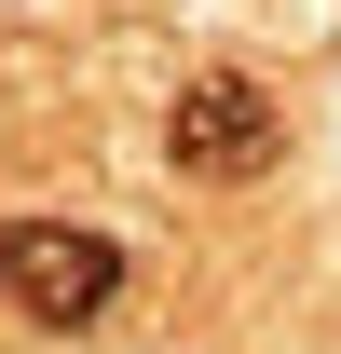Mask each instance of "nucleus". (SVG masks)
Here are the masks:
<instances>
[{
	"mask_svg": "<svg viewBox=\"0 0 341 354\" xmlns=\"http://www.w3.org/2000/svg\"><path fill=\"white\" fill-rule=\"evenodd\" d=\"M0 300L28 327H96L123 300V245L82 218H0Z\"/></svg>",
	"mask_w": 341,
	"mask_h": 354,
	"instance_id": "nucleus-1",
	"label": "nucleus"
},
{
	"mask_svg": "<svg viewBox=\"0 0 341 354\" xmlns=\"http://www.w3.org/2000/svg\"><path fill=\"white\" fill-rule=\"evenodd\" d=\"M273 150H287V109H273L246 68H205V82H177V109H164V164H177V177L232 191V177H259Z\"/></svg>",
	"mask_w": 341,
	"mask_h": 354,
	"instance_id": "nucleus-2",
	"label": "nucleus"
}]
</instances>
